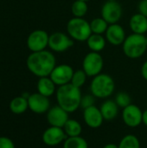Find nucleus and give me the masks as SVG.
<instances>
[{"label": "nucleus", "instance_id": "obj_14", "mask_svg": "<svg viewBox=\"0 0 147 148\" xmlns=\"http://www.w3.org/2000/svg\"><path fill=\"white\" fill-rule=\"evenodd\" d=\"M28 103L29 109L37 114H45L50 108V101L49 97H46L38 92L30 94L28 99Z\"/></svg>", "mask_w": 147, "mask_h": 148}, {"label": "nucleus", "instance_id": "obj_10", "mask_svg": "<svg viewBox=\"0 0 147 148\" xmlns=\"http://www.w3.org/2000/svg\"><path fill=\"white\" fill-rule=\"evenodd\" d=\"M122 7L117 1H107L101 8V17L108 24L118 23L122 16Z\"/></svg>", "mask_w": 147, "mask_h": 148}, {"label": "nucleus", "instance_id": "obj_6", "mask_svg": "<svg viewBox=\"0 0 147 148\" xmlns=\"http://www.w3.org/2000/svg\"><path fill=\"white\" fill-rule=\"evenodd\" d=\"M104 66L103 57L98 52L90 51L88 53L82 62V69L88 77H94L101 73Z\"/></svg>", "mask_w": 147, "mask_h": 148}, {"label": "nucleus", "instance_id": "obj_39", "mask_svg": "<svg viewBox=\"0 0 147 148\" xmlns=\"http://www.w3.org/2000/svg\"><path fill=\"white\" fill-rule=\"evenodd\" d=\"M146 101H147V100H146Z\"/></svg>", "mask_w": 147, "mask_h": 148}, {"label": "nucleus", "instance_id": "obj_7", "mask_svg": "<svg viewBox=\"0 0 147 148\" xmlns=\"http://www.w3.org/2000/svg\"><path fill=\"white\" fill-rule=\"evenodd\" d=\"M121 118L126 127L135 128L143 123V111L139 106L132 103L122 109Z\"/></svg>", "mask_w": 147, "mask_h": 148}, {"label": "nucleus", "instance_id": "obj_18", "mask_svg": "<svg viewBox=\"0 0 147 148\" xmlns=\"http://www.w3.org/2000/svg\"><path fill=\"white\" fill-rule=\"evenodd\" d=\"M129 26L133 33L144 35L147 32V17L140 13L134 14L130 18Z\"/></svg>", "mask_w": 147, "mask_h": 148}, {"label": "nucleus", "instance_id": "obj_11", "mask_svg": "<svg viewBox=\"0 0 147 148\" xmlns=\"http://www.w3.org/2000/svg\"><path fill=\"white\" fill-rule=\"evenodd\" d=\"M73 68L68 64H60L56 65L53 71L51 72L49 77L58 87L68 84L71 82L73 75Z\"/></svg>", "mask_w": 147, "mask_h": 148}, {"label": "nucleus", "instance_id": "obj_15", "mask_svg": "<svg viewBox=\"0 0 147 148\" xmlns=\"http://www.w3.org/2000/svg\"><path fill=\"white\" fill-rule=\"evenodd\" d=\"M83 120L88 127L94 129L101 127L105 121L100 108L95 105L83 110Z\"/></svg>", "mask_w": 147, "mask_h": 148}, {"label": "nucleus", "instance_id": "obj_3", "mask_svg": "<svg viewBox=\"0 0 147 148\" xmlns=\"http://www.w3.org/2000/svg\"><path fill=\"white\" fill-rule=\"evenodd\" d=\"M114 89L115 83L111 75L101 73L93 77L90 84V91L95 98L107 99L113 94Z\"/></svg>", "mask_w": 147, "mask_h": 148}, {"label": "nucleus", "instance_id": "obj_25", "mask_svg": "<svg viewBox=\"0 0 147 148\" xmlns=\"http://www.w3.org/2000/svg\"><path fill=\"white\" fill-rule=\"evenodd\" d=\"M108 25L109 24L107 23V21H105V19H103L102 17H95L90 22L91 30L94 34L102 35L106 33Z\"/></svg>", "mask_w": 147, "mask_h": 148}, {"label": "nucleus", "instance_id": "obj_8", "mask_svg": "<svg viewBox=\"0 0 147 148\" xmlns=\"http://www.w3.org/2000/svg\"><path fill=\"white\" fill-rule=\"evenodd\" d=\"M49 35L43 29H36L32 31L27 38V47L31 52L44 50L49 47Z\"/></svg>", "mask_w": 147, "mask_h": 148}, {"label": "nucleus", "instance_id": "obj_21", "mask_svg": "<svg viewBox=\"0 0 147 148\" xmlns=\"http://www.w3.org/2000/svg\"><path fill=\"white\" fill-rule=\"evenodd\" d=\"M10 110L15 114H22L29 108L28 99L21 96L15 97L11 100L9 105Z\"/></svg>", "mask_w": 147, "mask_h": 148}, {"label": "nucleus", "instance_id": "obj_33", "mask_svg": "<svg viewBox=\"0 0 147 148\" xmlns=\"http://www.w3.org/2000/svg\"><path fill=\"white\" fill-rule=\"evenodd\" d=\"M147 127V109L143 112V123Z\"/></svg>", "mask_w": 147, "mask_h": 148}, {"label": "nucleus", "instance_id": "obj_26", "mask_svg": "<svg viewBox=\"0 0 147 148\" xmlns=\"http://www.w3.org/2000/svg\"><path fill=\"white\" fill-rule=\"evenodd\" d=\"M88 7L85 1L75 0L71 5V12L74 17H83L88 12Z\"/></svg>", "mask_w": 147, "mask_h": 148}, {"label": "nucleus", "instance_id": "obj_31", "mask_svg": "<svg viewBox=\"0 0 147 148\" xmlns=\"http://www.w3.org/2000/svg\"><path fill=\"white\" fill-rule=\"evenodd\" d=\"M138 9L140 14L146 16L147 17V0H141L139 3Z\"/></svg>", "mask_w": 147, "mask_h": 148}, {"label": "nucleus", "instance_id": "obj_37", "mask_svg": "<svg viewBox=\"0 0 147 148\" xmlns=\"http://www.w3.org/2000/svg\"><path fill=\"white\" fill-rule=\"evenodd\" d=\"M0 86H1V80H0Z\"/></svg>", "mask_w": 147, "mask_h": 148}, {"label": "nucleus", "instance_id": "obj_38", "mask_svg": "<svg viewBox=\"0 0 147 148\" xmlns=\"http://www.w3.org/2000/svg\"><path fill=\"white\" fill-rule=\"evenodd\" d=\"M146 44H147V36H146Z\"/></svg>", "mask_w": 147, "mask_h": 148}, {"label": "nucleus", "instance_id": "obj_30", "mask_svg": "<svg viewBox=\"0 0 147 148\" xmlns=\"http://www.w3.org/2000/svg\"><path fill=\"white\" fill-rule=\"evenodd\" d=\"M0 148H15V145L10 138L0 136Z\"/></svg>", "mask_w": 147, "mask_h": 148}, {"label": "nucleus", "instance_id": "obj_13", "mask_svg": "<svg viewBox=\"0 0 147 148\" xmlns=\"http://www.w3.org/2000/svg\"><path fill=\"white\" fill-rule=\"evenodd\" d=\"M47 121L51 127H57L63 128L64 125L69 119V113L62 108L60 106L55 105L49 109L47 112Z\"/></svg>", "mask_w": 147, "mask_h": 148}, {"label": "nucleus", "instance_id": "obj_23", "mask_svg": "<svg viewBox=\"0 0 147 148\" xmlns=\"http://www.w3.org/2000/svg\"><path fill=\"white\" fill-rule=\"evenodd\" d=\"M63 148H88V143L81 136L67 137L63 142Z\"/></svg>", "mask_w": 147, "mask_h": 148}, {"label": "nucleus", "instance_id": "obj_24", "mask_svg": "<svg viewBox=\"0 0 147 148\" xmlns=\"http://www.w3.org/2000/svg\"><path fill=\"white\" fill-rule=\"evenodd\" d=\"M119 148H141L139 138L134 134H126L120 141Z\"/></svg>", "mask_w": 147, "mask_h": 148}, {"label": "nucleus", "instance_id": "obj_28", "mask_svg": "<svg viewBox=\"0 0 147 148\" xmlns=\"http://www.w3.org/2000/svg\"><path fill=\"white\" fill-rule=\"evenodd\" d=\"M115 102L117 103V105L119 106L120 108H125L126 107L129 106L130 104H132V98L130 96V95L126 92L121 91L119 92L114 99Z\"/></svg>", "mask_w": 147, "mask_h": 148}, {"label": "nucleus", "instance_id": "obj_19", "mask_svg": "<svg viewBox=\"0 0 147 148\" xmlns=\"http://www.w3.org/2000/svg\"><path fill=\"white\" fill-rule=\"evenodd\" d=\"M37 92L46 97H50L56 92V85L49 76L39 78L36 84Z\"/></svg>", "mask_w": 147, "mask_h": 148}, {"label": "nucleus", "instance_id": "obj_29", "mask_svg": "<svg viewBox=\"0 0 147 148\" xmlns=\"http://www.w3.org/2000/svg\"><path fill=\"white\" fill-rule=\"evenodd\" d=\"M94 103H95V97L92 94H88V95H82L80 108H81L84 110L88 108L94 106Z\"/></svg>", "mask_w": 147, "mask_h": 148}, {"label": "nucleus", "instance_id": "obj_27", "mask_svg": "<svg viewBox=\"0 0 147 148\" xmlns=\"http://www.w3.org/2000/svg\"><path fill=\"white\" fill-rule=\"evenodd\" d=\"M87 78H88V75L84 72V70L83 69H78V70L74 72V75H73V77H72L70 83L73 84L74 86L81 88L86 83Z\"/></svg>", "mask_w": 147, "mask_h": 148}, {"label": "nucleus", "instance_id": "obj_35", "mask_svg": "<svg viewBox=\"0 0 147 148\" xmlns=\"http://www.w3.org/2000/svg\"><path fill=\"white\" fill-rule=\"evenodd\" d=\"M81 1H85V2H88V1H89V0H81Z\"/></svg>", "mask_w": 147, "mask_h": 148}, {"label": "nucleus", "instance_id": "obj_16", "mask_svg": "<svg viewBox=\"0 0 147 148\" xmlns=\"http://www.w3.org/2000/svg\"><path fill=\"white\" fill-rule=\"evenodd\" d=\"M105 36L107 42L113 46L122 45L126 38L124 28L119 23L109 24Z\"/></svg>", "mask_w": 147, "mask_h": 148}, {"label": "nucleus", "instance_id": "obj_5", "mask_svg": "<svg viewBox=\"0 0 147 148\" xmlns=\"http://www.w3.org/2000/svg\"><path fill=\"white\" fill-rule=\"evenodd\" d=\"M67 32L73 40L78 42L87 41L92 34L90 23L83 19V17H73L67 23Z\"/></svg>", "mask_w": 147, "mask_h": 148}, {"label": "nucleus", "instance_id": "obj_17", "mask_svg": "<svg viewBox=\"0 0 147 148\" xmlns=\"http://www.w3.org/2000/svg\"><path fill=\"white\" fill-rule=\"evenodd\" d=\"M100 110L106 121H112L118 116L120 108L115 102V101L107 100L102 102Z\"/></svg>", "mask_w": 147, "mask_h": 148}, {"label": "nucleus", "instance_id": "obj_22", "mask_svg": "<svg viewBox=\"0 0 147 148\" xmlns=\"http://www.w3.org/2000/svg\"><path fill=\"white\" fill-rule=\"evenodd\" d=\"M63 130L67 137H77L81 136L82 133V126L78 121L69 118L64 125Z\"/></svg>", "mask_w": 147, "mask_h": 148}, {"label": "nucleus", "instance_id": "obj_12", "mask_svg": "<svg viewBox=\"0 0 147 148\" xmlns=\"http://www.w3.org/2000/svg\"><path fill=\"white\" fill-rule=\"evenodd\" d=\"M67 139V135L62 127H49L47 128L42 136V142L49 146V147H55L62 142Z\"/></svg>", "mask_w": 147, "mask_h": 148}, {"label": "nucleus", "instance_id": "obj_1", "mask_svg": "<svg viewBox=\"0 0 147 148\" xmlns=\"http://www.w3.org/2000/svg\"><path fill=\"white\" fill-rule=\"evenodd\" d=\"M26 66L30 73L39 78L49 76L56 66V59L52 52L46 49L31 52L27 57Z\"/></svg>", "mask_w": 147, "mask_h": 148}, {"label": "nucleus", "instance_id": "obj_36", "mask_svg": "<svg viewBox=\"0 0 147 148\" xmlns=\"http://www.w3.org/2000/svg\"><path fill=\"white\" fill-rule=\"evenodd\" d=\"M107 1H116V0H107Z\"/></svg>", "mask_w": 147, "mask_h": 148}, {"label": "nucleus", "instance_id": "obj_9", "mask_svg": "<svg viewBox=\"0 0 147 148\" xmlns=\"http://www.w3.org/2000/svg\"><path fill=\"white\" fill-rule=\"evenodd\" d=\"M74 45V40L63 32H54L49 35V47L51 50L62 53L67 51Z\"/></svg>", "mask_w": 147, "mask_h": 148}, {"label": "nucleus", "instance_id": "obj_20", "mask_svg": "<svg viewBox=\"0 0 147 148\" xmlns=\"http://www.w3.org/2000/svg\"><path fill=\"white\" fill-rule=\"evenodd\" d=\"M106 42L107 40L102 35L92 33L87 40V45L91 51L100 53L105 49Z\"/></svg>", "mask_w": 147, "mask_h": 148}, {"label": "nucleus", "instance_id": "obj_4", "mask_svg": "<svg viewBox=\"0 0 147 148\" xmlns=\"http://www.w3.org/2000/svg\"><path fill=\"white\" fill-rule=\"evenodd\" d=\"M122 49L125 56L130 59L141 57L147 49L146 36L134 33L129 35L122 44Z\"/></svg>", "mask_w": 147, "mask_h": 148}, {"label": "nucleus", "instance_id": "obj_34", "mask_svg": "<svg viewBox=\"0 0 147 148\" xmlns=\"http://www.w3.org/2000/svg\"><path fill=\"white\" fill-rule=\"evenodd\" d=\"M102 148H119L118 145L114 144V143H108L107 145H105Z\"/></svg>", "mask_w": 147, "mask_h": 148}, {"label": "nucleus", "instance_id": "obj_2", "mask_svg": "<svg viewBox=\"0 0 147 148\" xmlns=\"http://www.w3.org/2000/svg\"><path fill=\"white\" fill-rule=\"evenodd\" d=\"M55 97L57 105L71 114L80 108L82 95L81 88L68 83L58 87L55 92Z\"/></svg>", "mask_w": 147, "mask_h": 148}, {"label": "nucleus", "instance_id": "obj_32", "mask_svg": "<svg viewBox=\"0 0 147 148\" xmlns=\"http://www.w3.org/2000/svg\"><path fill=\"white\" fill-rule=\"evenodd\" d=\"M141 75L146 81H147V60L143 63L141 67Z\"/></svg>", "mask_w": 147, "mask_h": 148}]
</instances>
